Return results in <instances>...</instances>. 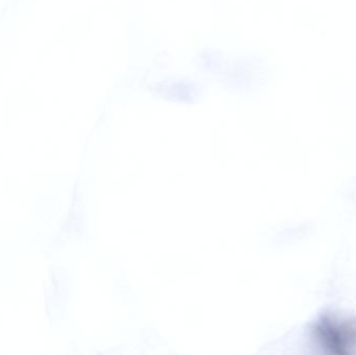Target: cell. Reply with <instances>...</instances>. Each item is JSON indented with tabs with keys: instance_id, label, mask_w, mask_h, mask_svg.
I'll list each match as a JSON object with an SVG mask.
<instances>
[{
	"instance_id": "6da1fadb",
	"label": "cell",
	"mask_w": 356,
	"mask_h": 355,
	"mask_svg": "<svg viewBox=\"0 0 356 355\" xmlns=\"http://www.w3.org/2000/svg\"><path fill=\"white\" fill-rule=\"evenodd\" d=\"M312 343L328 355H356V315L327 311L309 329Z\"/></svg>"
}]
</instances>
